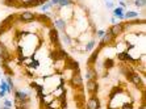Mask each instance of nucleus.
<instances>
[{
  "label": "nucleus",
  "mask_w": 146,
  "mask_h": 109,
  "mask_svg": "<svg viewBox=\"0 0 146 109\" xmlns=\"http://www.w3.org/2000/svg\"><path fill=\"white\" fill-rule=\"evenodd\" d=\"M138 17V13L134 11H128L126 13H124V18H136Z\"/></svg>",
  "instance_id": "18"
},
{
  "label": "nucleus",
  "mask_w": 146,
  "mask_h": 109,
  "mask_svg": "<svg viewBox=\"0 0 146 109\" xmlns=\"http://www.w3.org/2000/svg\"><path fill=\"white\" fill-rule=\"evenodd\" d=\"M129 80L133 83V84L136 85V87H142V78L139 74H136V72H133L132 75L129 76Z\"/></svg>",
  "instance_id": "6"
},
{
  "label": "nucleus",
  "mask_w": 146,
  "mask_h": 109,
  "mask_svg": "<svg viewBox=\"0 0 146 109\" xmlns=\"http://www.w3.org/2000/svg\"><path fill=\"white\" fill-rule=\"evenodd\" d=\"M66 68H71L74 71H79V63L76 61H72V59L67 58L66 59Z\"/></svg>",
  "instance_id": "9"
},
{
  "label": "nucleus",
  "mask_w": 146,
  "mask_h": 109,
  "mask_svg": "<svg viewBox=\"0 0 146 109\" xmlns=\"http://www.w3.org/2000/svg\"><path fill=\"white\" fill-rule=\"evenodd\" d=\"M107 8H111V9H112V8H113V3H112V1H108V3H107Z\"/></svg>",
  "instance_id": "30"
},
{
  "label": "nucleus",
  "mask_w": 146,
  "mask_h": 109,
  "mask_svg": "<svg viewBox=\"0 0 146 109\" xmlns=\"http://www.w3.org/2000/svg\"><path fill=\"white\" fill-rule=\"evenodd\" d=\"M5 93H7V92H5V91H0V97L3 99L4 96H5Z\"/></svg>",
  "instance_id": "31"
},
{
  "label": "nucleus",
  "mask_w": 146,
  "mask_h": 109,
  "mask_svg": "<svg viewBox=\"0 0 146 109\" xmlns=\"http://www.w3.org/2000/svg\"><path fill=\"white\" fill-rule=\"evenodd\" d=\"M50 3L54 5V4H58V3H59V0H50Z\"/></svg>",
  "instance_id": "32"
},
{
  "label": "nucleus",
  "mask_w": 146,
  "mask_h": 109,
  "mask_svg": "<svg viewBox=\"0 0 146 109\" xmlns=\"http://www.w3.org/2000/svg\"><path fill=\"white\" fill-rule=\"evenodd\" d=\"M104 34H106V33H104L103 30H99V32H98V37H99V38H103V36H104Z\"/></svg>",
  "instance_id": "29"
},
{
  "label": "nucleus",
  "mask_w": 146,
  "mask_h": 109,
  "mask_svg": "<svg viewBox=\"0 0 146 109\" xmlns=\"http://www.w3.org/2000/svg\"><path fill=\"white\" fill-rule=\"evenodd\" d=\"M115 67V61H113L112 58H107L106 61H104V68H112Z\"/></svg>",
  "instance_id": "17"
},
{
  "label": "nucleus",
  "mask_w": 146,
  "mask_h": 109,
  "mask_svg": "<svg viewBox=\"0 0 146 109\" xmlns=\"http://www.w3.org/2000/svg\"><path fill=\"white\" fill-rule=\"evenodd\" d=\"M0 91H5L7 93H11L12 92V88L8 85V83L5 82V80H1V82H0Z\"/></svg>",
  "instance_id": "14"
},
{
  "label": "nucleus",
  "mask_w": 146,
  "mask_h": 109,
  "mask_svg": "<svg viewBox=\"0 0 146 109\" xmlns=\"http://www.w3.org/2000/svg\"><path fill=\"white\" fill-rule=\"evenodd\" d=\"M71 84L74 85V87H82V84H83V78H82L79 71H75L74 75L71 76Z\"/></svg>",
  "instance_id": "4"
},
{
  "label": "nucleus",
  "mask_w": 146,
  "mask_h": 109,
  "mask_svg": "<svg viewBox=\"0 0 146 109\" xmlns=\"http://www.w3.org/2000/svg\"><path fill=\"white\" fill-rule=\"evenodd\" d=\"M87 89H88L91 93L98 92V89H99L98 82H96V80H88V82H87Z\"/></svg>",
  "instance_id": "10"
},
{
  "label": "nucleus",
  "mask_w": 146,
  "mask_h": 109,
  "mask_svg": "<svg viewBox=\"0 0 146 109\" xmlns=\"http://www.w3.org/2000/svg\"><path fill=\"white\" fill-rule=\"evenodd\" d=\"M4 1H9V0H4Z\"/></svg>",
  "instance_id": "35"
},
{
  "label": "nucleus",
  "mask_w": 146,
  "mask_h": 109,
  "mask_svg": "<svg viewBox=\"0 0 146 109\" xmlns=\"http://www.w3.org/2000/svg\"><path fill=\"white\" fill-rule=\"evenodd\" d=\"M42 1H44V3H45V1H46V0H42Z\"/></svg>",
  "instance_id": "36"
},
{
  "label": "nucleus",
  "mask_w": 146,
  "mask_h": 109,
  "mask_svg": "<svg viewBox=\"0 0 146 109\" xmlns=\"http://www.w3.org/2000/svg\"><path fill=\"white\" fill-rule=\"evenodd\" d=\"M63 42H65L66 45H71V40H70L68 36H63Z\"/></svg>",
  "instance_id": "26"
},
{
  "label": "nucleus",
  "mask_w": 146,
  "mask_h": 109,
  "mask_svg": "<svg viewBox=\"0 0 146 109\" xmlns=\"http://www.w3.org/2000/svg\"><path fill=\"white\" fill-rule=\"evenodd\" d=\"M0 58H1V61H3V62H7V61H9V59H11L9 51L7 50L5 45L1 44V42H0Z\"/></svg>",
  "instance_id": "5"
},
{
  "label": "nucleus",
  "mask_w": 146,
  "mask_h": 109,
  "mask_svg": "<svg viewBox=\"0 0 146 109\" xmlns=\"http://www.w3.org/2000/svg\"><path fill=\"white\" fill-rule=\"evenodd\" d=\"M9 29V26H7V25H3V24H0V36H3L5 32Z\"/></svg>",
  "instance_id": "23"
},
{
  "label": "nucleus",
  "mask_w": 146,
  "mask_h": 109,
  "mask_svg": "<svg viewBox=\"0 0 146 109\" xmlns=\"http://www.w3.org/2000/svg\"><path fill=\"white\" fill-rule=\"evenodd\" d=\"M72 3V0H59V5L61 7H66V5H70V4Z\"/></svg>",
  "instance_id": "22"
},
{
  "label": "nucleus",
  "mask_w": 146,
  "mask_h": 109,
  "mask_svg": "<svg viewBox=\"0 0 146 109\" xmlns=\"http://www.w3.org/2000/svg\"><path fill=\"white\" fill-rule=\"evenodd\" d=\"M49 36H50L51 44H54L55 46L59 49V36H58L57 29H50V33H49Z\"/></svg>",
  "instance_id": "7"
},
{
  "label": "nucleus",
  "mask_w": 146,
  "mask_h": 109,
  "mask_svg": "<svg viewBox=\"0 0 146 109\" xmlns=\"http://www.w3.org/2000/svg\"><path fill=\"white\" fill-rule=\"evenodd\" d=\"M86 78L88 79V80H96V78H98V72H96V70H94L92 67H88L87 74H86Z\"/></svg>",
  "instance_id": "13"
},
{
  "label": "nucleus",
  "mask_w": 146,
  "mask_h": 109,
  "mask_svg": "<svg viewBox=\"0 0 146 109\" xmlns=\"http://www.w3.org/2000/svg\"><path fill=\"white\" fill-rule=\"evenodd\" d=\"M54 25L57 26V29H59V30H65V28H66V24H65V21L61 20V18H58V20H55Z\"/></svg>",
  "instance_id": "16"
},
{
  "label": "nucleus",
  "mask_w": 146,
  "mask_h": 109,
  "mask_svg": "<svg viewBox=\"0 0 146 109\" xmlns=\"http://www.w3.org/2000/svg\"><path fill=\"white\" fill-rule=\"evenodd\" d=\"M16 109H27V108H25V106H23V105H17Z\"/></svg>",
  "instance_id": "33"
},
{
  "label": "nucleus",
  "mask_w": 146,
  "mask_h": 109,
  "mask_svg": "<svg viewBox=\"0 0 146 109\" xmlns=\"http://www.w3.org/2000/svg\"><path fill=\"white\" fill-rule=\"evenodd\" d=\"M20 20L24 21V22H31V21L36 20V13L29 12V11H25V12L20 13Z\"/></svg>",
  "instance_id": "3"
},
{
  "label": "nucleus",
  "mask_w": 146,
  "mask_h": 109,
  "mask_svg": "<svg viewBox=\"0 0 146 109\" xmlns=\"http://www.w3.org/2000/svg\"><path fill=\"white\" fill-rule=\"evenodd\" d=\"M15 99H16L17 101L23 102V105H24L25 102L28 101V93L23 92V91H15Z\"/></svg>",
  "instance_id": "8"
},
{
  "label": "nucleus",
  "mask_w": 146,
  "mask_h": 109,
  "mask_svg": "<svg viewBox=\"0 0 146 109\" xmlns=\"http://www.w3.org/2000/svg\"><path fill=\"white\" fill-rule=\"evenodd\" d=\"M129 57H130V55L128 54L126 51H125V53H119V54H117V58H119L120 61H122V62H126Z\"/></svg>",
  "instance_id": "19"
},
{
  "label": "nucleus",
  "mask_w": 146,
  "mask_h": 109,
  "mask_svg": "<svg viewBox=\"0 0 146 109\" xmlns=\"http://www.w3.org/2000/svg\"><path fill=\"white\" fill-rule=\"evenodd\" d=\"M41 4H44L42 0H28L23 3V7H40Z\"/></svg>",
  "instance_id": "12"
},
{
  "label": "nucleus",
  "mask_w": 146,
  "mask_h": 109,
  "mask_svg": "<svg viewBox=\"0 0 146 109\" xmlns=\"http://www.w3.org/2000/svg\"><path fill=\"white\" fill-rule=\"evenodd\" d=\"M51 7H53V4L48 3V4H45V5H42V7H41V9H42V11H48V9H50Z\"/></svg>",
  "instance_id": "25"
},
{
  "label": "nucleus",
  "mask_w": 146,
  "mask_h": 109,
  "mask_svg": "<svg viewBox=\"0 0 146 109\" xmlns=\"http://www.w3.org/2000/svg\"><path fill=\"white\" fill-rule=\"evenodd\" d=\"M0 109H11V108H8V106H1Z\"/></svg>",
  "instance_id": "34"
},
{
  "label": "nucleus",
  "mask_w": 146,
  "mask_h": 109,
  "mask_svg": "<svg viewBox=\"0 0 146 109\" xmlns=\"http://www.w3.org/2000/svg\"><path fill=\"white\" fill-rule=\"evenodd\" d=\"M4 106H8V108H11V106H12V101H9V100H5V101H4Z\"/></svg>",
  "instance_id": "28"
},
{
  "label": "nucleus",
  "mask_w": 146,
  "mask_h": 109,
  "mask_svg": "<svg viewBox=\"0 0 146 109\" xmlns=\"http://www.w3.org/2000/svg\"><path fill=\"white\" fill-rule=\"evenodd\" d=\"M125 30V24H115V25H112V26L109 28L108 30V33H111L113 36V37H117V36H120V34L122 33V32Z\"/></svg>",
  "instance_id": "1"
},
{
  "label": "nucleus",
  "mask_w": 146,
  "mask_h": 109,
  "mask_svg": "<svg viewBox=\"0 0 146 109\" xmlns=\"http://www.w3.org/2000/svg\"><path fill=\"white\" fill-rule=\"evenodd\" d=\"M113 16L124 20V9H122V8H115V9H113Z\"/></svg>",
  "instance_id": "15"
},
{
  "label": "nucleus",
  "mask_w": 146,
  "mask_h": 109,
  "mask_svg": "<svg viewBox=\"0 0 146 109\" xmlns=\"http://www.w3.org/2000/svg\"><path fill=\"white\" fill-rule=\"evenodd\" d=\"M99 51H100V49H98L96 51H94L92 53V55L88 58V61H87V65H88V67H92V65H95L96 61H98V57H99Z\"/></svg>",
  "instance_id": "11"
},
{
  "label": "nucleus",
  "mask_w": 146,
  "mask_h": 109,
  "mask_svg": "<svg viewBox=\"0 0 146 109\" xmlns=\"http://www.w3.org/2000/svg\"><path fill=\"white\" fill-rule=\"evenodd\" d=\"M87 109H100V100L98 99V96L92 95L90 100L87 101Z\"/></svg>",
  "instance_id": "2"
},
{
  "label": "nucleus",
  "mask_w": 146,
  "mask_h": 109,
  "mask_svg": "<svg viewBox=\"0 0 146 109\" xmlns=\"http://www.w3.org/2000/svg\"><path fill=\"white\" fill-rule=\"evenodd\" d=\"M7 83H8V85H9L11 88L13 89V82H12V79H11V78H7Z\"/></svg>",
  "instance_id": "27"
},
{
  "label": "nucleus",
  "mask_w": 146,
  "mask_h": 109,
  "mask_svg": "<svg viewBox=\"0 0 146 109\" xmlns=\"http://www.w3.org/2000/svg\"><path fill=\"white\" fill-rule=\"evenodd\" d=\"M146 4V0H134V5L138 8H143Z\"/></svg>",
  "instance_id": "21"
},
{
  "label": "nucleus",
  "mask_w": 146,
  "mask_h": 109,
  "mask_svg": "<svg viewBox=\"0 0 146 109\" xmlns=\"http://www.w3.org/2000/svg\"><path fill=\"white\" fill-rule=\"evenodd\" d=\"M94 46H95V41L92 40V41H90L88 44H87V46H86V50H87V51L92 50V49H94Z\"/></svg>",
  "instance_id": "24"
},
{
  "label": "nucleus",
  "mask_w": 146,
  "mask_h": 109,
  "mask_svg": "<svg viewBox=\"0 0 146 109\" xmlns=\"http://www.w3.org/2000/svg\"><path fill=\"white\" fill-rule=\"evenodd\" d=\"M36 18H37V20H40V21H42V22H46V24H48L49 21H50V17H49L48 15H41L40 17L36 15Z\"/></svg>",
  "instance_id": "20"
}]
</instances>
